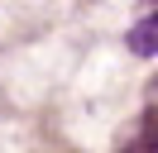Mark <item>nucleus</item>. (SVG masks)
<instances>
[{"mask_svg":"<svg viewBox=\"0 0 158 153\" xmlns=\"http://www.w3.org/2000/svg\"><path fill=\"white\" fill-rule=\"evenodd\" d=\"M115 153H158V110H144L134 120V129L120 139Z\"/></svg>","mask_w":158,"mask_h":153,"instance_id":"f257e3e1","label":"nucleus"},{"mask_svg":"<svg viewBox=\"0 0 158 153\" xmlns=\"http://www.w3.org/2000/svg\"><path fill=\"white\" fill-rule=\"evenodd\" d=\"M129 48H134L139 57H153V53H158V14L139 19V24L129 29Z\"/></svg>","mask_w":158,"mask_h":153,"instance_id":"f03ea898","label":"nucleus"}]
</instances>
